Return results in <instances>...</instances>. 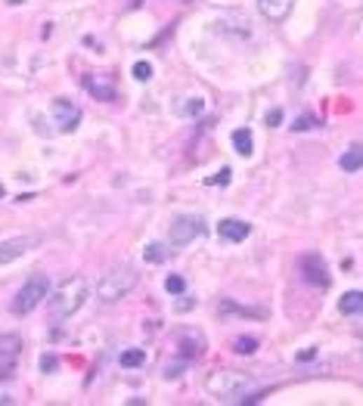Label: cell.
Instances as JSON below:
<instances>
[{"label": "cell", "mask_w": 363, "mask_h": 406, "mask_svg": "<svg viewBox=\"0 0 363 406\" xmlns=\"http://www.w3.org/2000/svg\"><path fill=\"white\" fill-rule=\"evenodd\" d=\"M84 301H87V279L84 276H69L56 286L53 295H50V314H53L56 320H65V316L78 314Z\"/></svg>", "instance_id": "1"}, {"label": "cell", "mask_w": 363, "mask_h": 406, "mask_svg": "<svg viewBox=\"0 0 363 406\" xmlns=\"http://www.w3.org/2000/svg\"><path fill=\"white\" fill-rule=\"evenodd\" d=\"M134 286H137L134 267H115V270L103 273V279H100V286H97V295L112 304V301L128 298V295L134 292Z\"/></svg>", "instance_id": "2"}, {"label": "cell", "mask_w": 363, "mask_h": 406, "mask_svg": "<svg viewBox=\"0 0 363 406\" xmlns=\"http://www.w3.org/2000/svg\"><path fill=\"white\" fill-rule=\"evenodd\" d=\"M47 295H50V279L43 276V273H32V276L25 279V286L19 288V295H16V301H13L10 310L16 316H28Z\"/></svg>", "instance_id": "3"}, {"label": "cell", "mask_w": 363, "mask_h": 406, "mask_svg": "<svg viewBox=\"0 0 363 406\" xmlns=\"http://www.w3.org/2000/svg\"><path fill=\"white\" fill-rule=\"evenodd\" d=\"M249 385L252 379L245 372H236V369H217V372H208L205 379V391L212 397H236Z\"/></svg>", "instance_id": "4"}, {"label": "cell", "mask_w": 363, "mask_h": 406, "mask_svg": "<svg viewBox=\"0 0 363 406\" xmlns=\"http://www.w3.org/2000/svg\"><path fill=\"white\" fill-rule=\"evenodd\" d=\"M202 233H205V220H202L199 214H184L171 223L168 239H171V245H190L193 239H199Z\"/></svg>", "instance_id": "5"}, {"label": "cell", "mask_w": 363, "mask_h": 406, "mask_svg": "<svg viewBox=\"0 0 363 406\" xmlns=\"http://www.w3.org/2000/svg\"><path fill=\"white\" fill-rule=\"evenodd\" d=\"M19 357H22V338L13 335V332L0 335V382H6L13 375Z\"/></svg>", "instance_id": "6"}, {"label": "cell", "mask_w": 363, "mask_h": 406, "mask_svg": "<svg viewBox=\"0 0 363 406\" xmlns=\"http://www.w3.org/2000/svg\"><path fill=\"white\" fill-rule=\"evenodd\" d=\"M53 125L60 134H71V130L81 125V108L75 103H69V99L56 97L53 99Z\"/></svg>", "instance_id": "7"}, {"label": "cell", "mask_w": 363, "mask_h": 406, "mask_svg": "<svg viewBox=\"0 0 363 406\" xmlns=\"http://www.w3.org/2000/svg\"><path fill=\"white\" fill-rule=\"evenodd\" d=\"M87 93H93V99H103V103H112L115 99V75L112 71H93V75L84 78Z\"/></svg>", "instance_id": "8"}, {"label": "cell", "mask_w": 363, "mask_h": 406, "mask_svg": "<svg viewBox=\"0 0 363 406\" xmlns=\"http://www.w3.org/2000/svg\"><path fill=\"white\" fill-rule=\"evenodd\" d=\"M301 276H304L308 286H317V288L329 286V270H326L320 255H304L301 258Z\"/></svg>", "instance_id": "9"}, {"label": "cell", "mask_w": 363, "mask_h": 406, "mask_svg": "<svg viewBox=\"0 0 363 406\" xmlns=\"http://www.w3.org/2000/svg\"><path fill=\"white\" fill-rule=\"evenodd\" d=\"M252 227L245 220H239V217H224V220H217V236L227 239V242H242V239H249Z\"/></svg>", "instance_id": "10"}, {"label": "cell", "mask_w": 363, "mask_h": 406, "mask_svg": "<svg viewBox=\"0 0 363 406\" xmlns=\"http://www.w3.org/2000/svg\"><path fill=\"white\" fill-rule=\"evenodd\" d=\"M292 6H295V0H258V13L267 22H286Z\"/></svg>", "instance_id": "11"}, {"label": "cell", "mask_w": 363, "mask_h": 406, "mask_svg": "<svg viewBox=\"0 0 363 406\" xmlns=\"http://www.w3.org/2000/svg\"><path fill=\"white\" fill-rule=\"evenodd\" d=\"M38 242L34 236H19V239H6L4 245H0V264H10V260H16V258H22L25 255L32 245Z\"/></svg>", "instance_id": "12"}, {"label": "cell", "mask_w": 363, "mask_h": 406, "mask_svg": "<svg viewBox=\"0 0 363 406\" xmlns=\"http://www.w3.org/2000/svg\"><path fill=\"white\" fill-rule=\"evenodd\" d=\"M360 164H363V152H360L357 143H354V146L348 149L342 158H338V168H342L345 174H357V171H360Z\"/></svg>", "instance_id": "13"}, {"label": "cell", "mask_w": 363, "mask_h": 406, "mask_svg": "<svg viewBox=\"0 0 363 406\" xmlns=\"http://www.w3.org/2000/svg\"><path fill=\"white\" fill-rule=\"evenodd\" d=\"M180 354H184V360H196L202 357V335H180Z\"/></svg>", "instance_id": "14"}, {"label": "cell", "mask_w": 363, "mask_h": 406, "mask_svg": "<svg viewBox=\"0 0 363 406\" xmlns=\"http://www.w3.org/2000/svg\"><path fill=\"white\" fill-rule=\"evenodd\" d=\"M338 310H342L345 316L360 314V310H363V295H360V292H348V295H342V301H338Z\"/></svg>", "instance_id": "15"}, {"label": "cell", "mask_w": 363, "mask_h": 406, "mask_svg": "<svg viewBox=\"0 0 363 406\" xmlns=\"http://www.w3.org/2000/svg\"><path fill=\"white\" fill-rule=\"evenodd\" d=\"M233 146L239 155H252V149H255V143H252V130L249 127H239L233 130Z\"/></svg>", "instance_id": "16"}, {"label": "cell", "mask_w": 363, "mask_h": 406, "mask_svg": "<svg viewBox=\"0 0 363 406\" xmlns=\"http://www.w3.org/2000/svg\"><path fill=\"white\" fill-rule=\"evenodd\" d=\"M143 360H146L143 347H128V351L118 357V363L125 366V369H137V366H143Z\"/></svg>", "instance_id": "17"}, {"label": "cell", "mask_w": 363, "mask_h": 406, "mask_svg": "<svg viewBox=\"0 0 363 406\" xmlns=\"http://www.w3.org/2000/svg\"><path fill=\"white\" fill-rule=\"evenodd\" d=\"M143 255H146V260H152V264H162V260H168V248L158 245V242H152V245L143 248Z\"/></svg>", "instance_id": "18"}, {"label": "cell", "mask_w": 363, "mask_h": 406, "mask_svg": "<svg viewBox=\"0 0 363 406\" xmlns=\"http://www.w3.org/2000/svg\"><path fill=\"white\" fill-rule=\"evenodd\" d=\"M233 351H236V354H245V357H249V354L258 351V342H255V338H236V342H233Z\"/></svg>", "instance_id": "19"}, {"label": "cell", "mask_w": 363, "mask_h": 406, "mask_svg": "<svg viewBox=\"0 0 363 406\" xmlns=\"http://www.w3.org/2000/svg\"><path fill=\"white\" fill-rule=\"evenodd\" d=\"M134 78H137V81H149V78H152V62H146V59L137 62L134 65Z\"/></svg>", "instance_id": "20"}, {"label": "cell", "mask_w": 363, "mask_h": 406, "mask_svg": "<svg viewBox=\"0 0 363 406\" xmlns=\"http://www.w3.org/2000/svg\"><path fill=\"white\" fill-rule=\"evenodd\" d=\"M165 288H168L171 295H184L186 292V282L180 279V276H168V279H165Z\"/></svg>", "instance_id": "21"}, {"label": "cell", "mask_w": 363, "mask_h": 406, "mask_svg": "<svg viewBox=\"0 0 363 406\" xmlns=\"http://www.w3.org/2000/svg\"><path fill=\"white\" fill-rule=\"evenodd\" d=\"M56 366H60V360H56L53 354H43L41 357V372H53Z\"/></svg>", "instance_id": "22"}, {"label": "cell", "mask_w": 363, "mask_h": 406, "mask_svg": "<svg viewBox=\"0 0 363 406\" xmlns=\"http://www.w3.org/2000/svg\"><path fill=\"white\" fill-rule=\"evenodd\" d=\"M180 112H184V115H199V112H202V99L193 97V103H186L184 108H180Z\"/></svg>", "instance_id": "23"}, {"label": "cell", "mask_w": 363, "mask_h": 406, "mask_svg": "<svg viewBox=\"0 0 363 406\" xmlns=\"http://www.w3.org/2000/svg\"><path fill=\"white\" fill-rule=\"evenodd\" d=\"M280 121H282V112L280 108H270L267 112V127H280Z\"/></svg>", "instance_id": "24"}, {"label": "cell", "mask_w": 363, "mask_h": 406, "mask_svg": "<svg viewBox=\"0 0 363 406\" xmlns=\"http://www.w3.org/2000/svg\"><path fill=\"white\" fill-rule=\"evenodd\" d=\"M212 183H221V186H227L230 183V168H224L221 174H217V177L212 180Z\"/></svg>", "instance_id": "25"}, {"label": "cell", "mask_w": 363, "mask_h": 406, "mask_svg": "<svg viewBox=\"0 0 363 406\" xmlns=\"http://www.w3.org/2000/svg\"><path fill=\"white\" fill-rule=\"evenodd\" d=\"M314 357H317V347H308V351H301V354H299L301 363H308V360H314Z\"/></svg>", "instance_id": "26"}, {"label": "cell", "mask_w": 363, "mask_h": 406, "mask_svg": "<svg viewBox=\"0 0 363 406\" xmlns=\"http://www.w3.org/2000/svg\"><path fill=\"white\" fill-rule=\"evenodd\" d=\"M292 127H295V130H308V127H314V118H308V115H304L299 125H292Z\"/></svg>", "instance_id": "27"}, {"label": "cell", "mask_w": 363, "mask_h": 406, "mask_svg": "<svg viewBox=\"0 0 363 406\" xmlns=\"http://www.w3.org/2000/svg\"><path fill=\"white\" fill-rule=\"evenodd\" d=\"M0 199H4V186H0Z\"/></svg>", "instance_id": "28"}]
</instances>
